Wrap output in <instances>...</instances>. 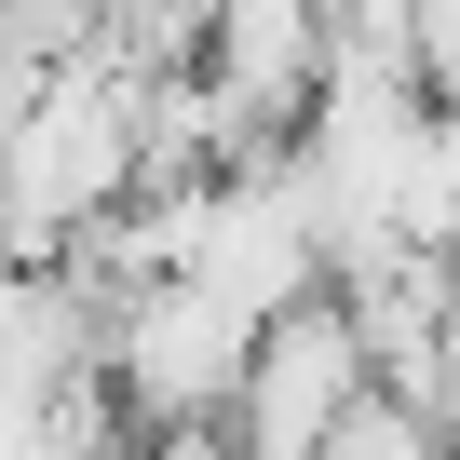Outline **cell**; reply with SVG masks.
Here are the masks:
<instances>
[{"label": "cell", "instance_id": "cell-1", "mask_svg": "<svg viewBox=\"0 0 460 460\" xmlns=\"http://www.w3.org/2000/svg\"><path fill=\"white\" fill-rule=\"evenodd\" d=\"M136 460H230V433H149Z\"/></svg>", "mask_w": 460, "mask_h": 460}]
</instances>
